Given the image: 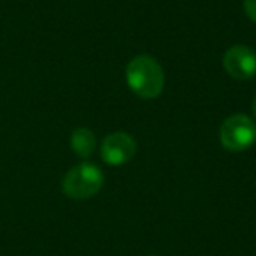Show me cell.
Returning a JSON list of instances; mask_svg holds the SVG:
<instances>
[{"label": "cell", "instance_id": "obj_1", "mask_svg": "<svg viewBox=\"0 0 256 256\" xmlns=\"http://www.w3.org/2000/svg\"><path fill=\"white\" fill-rule=\"evenodd\" d=\"M126 82L140 98L153 100L164 92L165 74L162 65L150 54H139L126 65Z\"/></svg>", "mask_w": 256, "mask_h": 256}, {"label": "cell", "instance_id": "obj_2", "mask_svg": "<svg viewBox=\"0 0 256 256\" xmlns=\"http://www.w3.org/2000/svg\"><path fill=\"white\" fill-rule=\"evenodd\" d=\"M104 186V174L95 164H79L65 174L62 188L74 200H86L96 195Z\"/></svg>", "mask_w": 256, "mask_h": 256}, {"label": "cell", "instance_id": "obj_3", "mask_svg": "<svg viewBox=\"0 0 256 256\" xmlns=\"http://www.w3.org/2000/svg\"><path fill=\"white\" fill-rule=\"evenodd\" d=\"M220 140L232 153L246 151L256 142V123L246 114L226 118L220 128Z\"/></svg>", "mask_w": 256, "mask_h": 256}, {"label": "cell", "instance_id": "obj_4", "mask_svg": "<svg viewBox=\"0 0 256 256\" xmlns=\"http://www.w3.org/2000/svg\"><path fill=\"white\" fill-rule=\"evenodd\" d=\"M223 67L230 78L246 81L256 76V53L248 46H232L223 56Z\"/></svg>", "mask_w": 256, "mask_h": 256}, {"label": "cell", "instance_id": "obj_5", "mask_svg": "<svg viewBox=\"0 0 256 256\" xmlns=\"http://www.w3.org/2000/svg\"><path fill=\"white\" fill-rule=\"evenodd\" d=\"M136 140L124 132H112L104 139L100 154L109 165H124L136 156Z\"/></svg>", "mask_w": 256, "mask_h": 256}, {"label": "cell", "instance_id": "obj_6", "mask_svg": "<svg viewBox=\"0 0 256 256\" xmlns=\"http://www.w3.org/2000/svg\"><path fill=\"white\" fill-rule=\"evenodd\" d=\"M95 134L88 128H76L70 136V148L79 158H88L95 151Z\"/></svg>", "mask_w": 256, "mask_h": 256}, {"label": "cell", "instance_id": "obj_7", "mask_svg": "<svg viewBox=\"0 0 256 256\" xmlns=\"http://www.w3.org/2000/svg\"><path fill=\"white\" fill-rule=\"evenodd\" d=\"M244 11L249 20L256 23V0H244Z\"/></svg>", "mask_w": 256, "mask_h": 256}, {"label": "cell", "instance_id": "obj_8", "mask_svg": "<svg viewBox=\"0 0 256 256\" xmlns=\"http://www.w3.org/2000/svg\"><path fill=\"white\" fill-rule=\"evenodd\" d=\"M252 114H254V118H256V95H254V100H252Z\"/></svg>", "mask_w": 256, "mask_h": 256}]
</instances>
